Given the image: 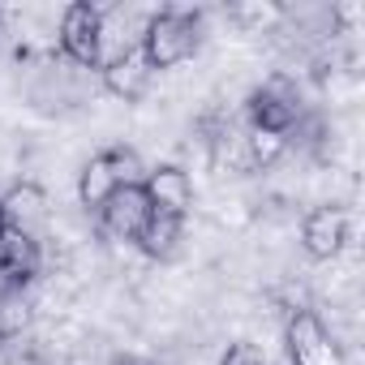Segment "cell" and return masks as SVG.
<instances>
[{"label":"cell","instance_id":"cell-3","mask_svg":"<svg viewBox=\"0 0 365 365\" xmlns=\"http://www.w3.org/2000/svg\"><path fill=\"white\" fill-rule=\"evenodd\" d=\"M288 356H292V365H344L335 339L309 309H297L288 318Z\"/></svg>","mask_w":365,"mask_h":365},{"label":"cell","instance_id":"cell-18","mask_svg":"<svg viewBox=\"0 0 365 365\" xmlns=\"http://www.w3.org/2000/svg\"><path fill=\"white\" fill-rule=\"evenodd\" d=\"M0 335H5V331H0Z\"/></svg>","mask_w":365,"mask_h":365},{"label":"cell","instance_id":"cell-8","mask_svg":"<svg viewBox=\"0 0 365 365\" xmlns=\"http://www.w3.org/2000/svg\"><path fill=\"white\" fill-rule=\"evenodd\" d=\"M150 73H155V69H150V61L142 56V48H125V52H116V56L103 65V86H108L116 99L133 103V99L146 95Z\"/></svg>","mask_w":365,"mask_h":365},{"label":"cell","instance_id":"cell-10","mask_svg":"<svg viewBox=\"0 0 365 365\" xmlns=\"http://www.w3.org/2000/svg\"><path fill=\"white\" fill-rule=\"evenodd\" d=\"M0 211H5V228L35 237V228L48 220V194L35 180H18V185L0 198Z\"/></svg>","mask_w":365,"mask_h":365},{"label":"cell","instance_id":"cell-16","mask_svg":"<svg viewBox=\"0 0 365 365\" xmlns=\"http://www.w3.org/2000/svg\"><path fill=\"white\" fill-rule=\"evenodd\" d=\"M0 232H5V211H0Z\"/></svg>","mask_w":365,"mask_h":365},{"label":"cell","instance_id":"cell-14","mask_svg":"<svg viewBox=\"0 0 365 365\" xmlns=\"http://www.w3.org/2000/svg\"><path fill=\"white\" fill-rule=\"evenodd\" d=\"M103 155H108V163H112L116 185H142V180H146V168H142V159H138L133 150L116 146V150H103Z\"/></svg>","mask_w":365,"mask_h":365},{"label":"cell","instance_id":"cell-12","mask_svg":"<svg viewBox=\"0 0 365 365\" xmlns=\"http://www.w3.org/2000/svg\"><path fill=\"white\" fill-rule=\"evenodd\" d=\"M180 224H185V220L150 215V224H146L142 237H138L142 254H150V258H172V254H176V241H180Z\"/></svg>","mask_w":365,"mask_h":365},{"label":"cell","instance_id":"cell-6","mask_svg":"<svg viewBox=\"0 0 365 365\" xmlns=\"http://www.w3.org/2000/svg\"><path fill=\"white\" fill-rule=\"evenodd\" d=\"M301 245L309 258L331 262L348 245V211L344 207H314L301 224Z\"/></svg>","mask_w":365,"mask_h":365},{"label":"cell","instance_id":"cell-2","mask_svg":"<svg viewBox=\"0 0 365 365\" xmlns=\"http://www.w3.org/2000/svg\"><path fill=\"white\" fill-rule=\"evenodd\" d=\"M61 48L73 65H99L103 56V14L95 5H69L61 18Z\"/></svg>","mask_w":365,"mask_h":365},{"label":"cell","instance_id":"cell-4","mask_svg":"<svg viewBox=\"0 0 365 365\" xmlns=\"http://www.w3.org/2000/svg\"><path fill=\"white\" fill-rule=\"evenodd\" d=\"M142 190L150 198V211L155 215H172V220H185V211L194 202V180H190L185 168H176V163L150 168L146 180H142Z\"/></svg>","mask_w":365,"mask_h":365},{"label":"cell","instance_id":"cell-5","mask_svg":"<svg viewBox=\"0 0 365 365\" xmlns=\"http://www.w3.org/2000/svg\"><path fill=\"white\" fill-rule=\"evenodd\" d=\"M103 228L116 237V241H133L138 245V237H142V228L150 224V198H146V190L142 185H120L103 207Z\"/></svg>","mask_w":365,"mask_h":365},{"label":"cell","instance_id":"cell-1","mask_svg":"<svg viewBox=\"0 0 365 365\" xmlns=\"http://www.w3.org/2000/svg\"><path fill=\"white\" fill-rule=\"evenodd\" d=\"M138 48L150 61V69H172V65L194 56V48H198V22L190 14H176V9L155 14L146 22V31H142Z\"/></svg>","mask_w":365,"mask_h":365},{"label":"cell","instance_id":"cell-13","mask_svg":"<svg viewBox=\"0 0 365 365\" xmlns=\"http://www.w3.org/2000/svg\"><path fill=\"white\" fill-rule=\"evenodd\" d=\"M279 155H284V133L250 129V138H245V163L250 168H271Z\"/></svg>","mask_w":365,"mask_h":365},{"label":"cell","instance_id":"cell-7","mask_svg":"<svg viewBox=\"0 0 365 365\" xmlns=\"http://www.w3.org/2000/svg\"><path fill=\"white\" fill-rule=\"evenodd\" d=\"M250 129H267V133H288L297 125V91H288L284 82H267L250 95Z\"/></svg>","mask_w":365,"mask_h":365},{"label":"cell","instance_id":"cell-15","mask_svg":"<svg viewBox=\"0 0 365 365\" xmlns=\"http://www.w3.org/2000/svg\"><path fill=\"white\" fill-rule=\"evenodd\" d=\"M220 365H267V361H262V352H258L254 344H232Z\"/></svg>","mask_w":365,"mask_h":365},{"label":"cell","instance_id":"cell-9","mask_svg":"<svg viewBox=\"0 0 365 365\" xmlns=\"http://www.w3.org/2000/svg\"><path fill=\"white\" fill-rule=\"evenodd\" d=\"M35 271H39V245H35V237L5 228V232H0V288L14 292Z\"/></svg>","mask_w":365,"mask_h":365},{"label":"cell","instance_id":"cell-17","mask_svg":"<svg viewBox=\"0 0 365 365\" xmlns=\"http://www.w3.org/2000/svg\"><path fill=\"white\" fill-rule=\"evenodd\" d=\"M120 365H142V361H120Z\"/></svg>","mask_w":365,"mask_h":365},{"label":"cell","instance_id":"cell-11","mask_svg":"<svg viewBox=\"0 0 365 365\" xmlns=\"http://www.w3.org/2000/svg\"><path fill=\"white\" fill-rule=\"evenodd\" d=\"M116 190H120V185H116V176H112L108 155H95V159L82 168V176H78V198H82L86 207H103Z\"/></svg>","mask_w":365,"mask_h":365}]
</instances>
